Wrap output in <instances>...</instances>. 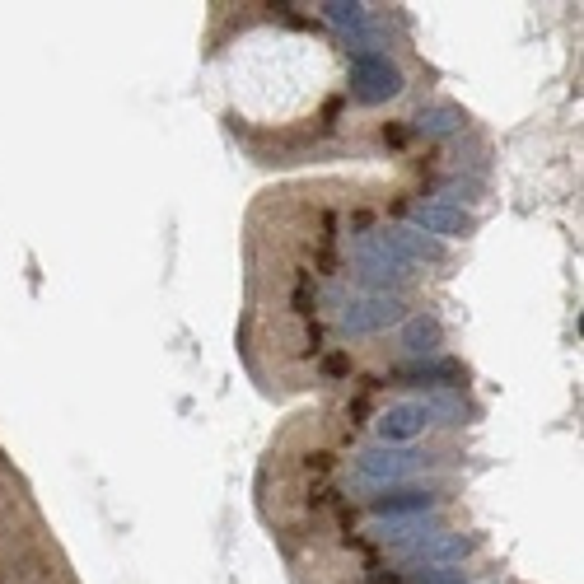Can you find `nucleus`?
Listing matches in <instances>:
<instances>
[{
    "label": "nucleus",
    "instance_id": "9d476101",
    "mask_svg": "<svg viewBox=\"0 0 584 584\" xmlns=\"http://www.w3.org/2000/svg\"><path fill=\"white\" fill-rule=\"evenodd\" d=\"M370 533L374 538H384V542H393V547H407V542L435 533V524H430V514H407V519H384V524H374Z\"/></svg>",
    "mask_w": 584,
    "mask_h": 584
},
{
    "label": "nucleus",
    "instance_id": "7ed1b4c3",
    "mask_svg": "<svg viewBox=\"0 0 584 584\" xmlns=\"http://www.w3.org/2000/svg\"><path fill=\"white\" fill-rule=\"evenodd\" d=\"M370 239L379 243V253H388L393 262H402V267L444 262V243L430 239V234H421V229H412V225H384V229H374Z\"/></svg>",
    "mask_w": 584,
    "mask_h": 584
},
{
    "label": "nucleus",
    "instance_id": "39448f33",
    "mask_svg": "<svg viewBox=\"0 0 584 584\" xmlns=\"http://www.w3.org/2000/svg\"><path fill=\"white\" fill-rule=\"evenodd\" d=\"M468 552H472V538L449 533V528H435L426 538L407 542V547H402V561H412V566H458Z\"/></svg>",
    "mask_w": 584,
    "mask_h": 584
},
{
    "label": "nucleus",
    "instance_id": "f257e3e1",
    "mask_svg": "<svg viewBox=\"0 0 584 584\" xmlns=\"http://www.w3.org/2000/svg\"><path fill=\"white\" fill-rule=\"evenodd\" d=\"M398 94H402V71L388 61V52H379V47L351 52V99L365 103V108H379V103L398 99Z\"/></svg>",
    "mask_w": 584,
    "mask_h": 584
},
{
    "label": "nucleus",
    "instance_id": "9b49d317",
    "mask_svg": "<svg viewBox=\"0 0 584 584\" xmlns=\"http://www.w3.org/2000/svg\"><path fill=\"white\" fill-rule=\"evenodd\" d=\"M402 346H407L412 356H430V351L440 346V323H435L430 314L407 318V328H402Z\"/></svg>",
    "mask_w": 584,
    "mask_h": 584
},
{
    "label": "nucleus",
    "instance_id": "423d86ee",
    "mask_svg": "<svg viewBox=\"0 0 584 584\" xmlns=\"http://www.w3.org/2000/svg\"><path fill=\"white\" fill-rule=\"evenodd\" d=\"M426 426H430L426 402H393V407L374 421V430H379V440L384 444H407V440H416Z\"/></svg>",
    "mask_w": 584,
    "mask_h": 584
},
{
    "label": "nucleus",
    "instance_id": "20e7f679",
    "mask_svg": "<svg viewBox=\"0 0 584 584\" xmlns=\"http://www.w3.org/2000/svg\"><path fill=\"white\" fill-rule=\"evenodd\" d=\"M426 468V458L416 449H393V444H379V449H365L356 458V482L374 486V482H402L412 472Z\"/></svg>",
    "mask_w": 584,
    "mask_h": 584
},
{
    "label": "nucleus",
    "instance_id": "0eeeda50",
    "mask_svg": "<svg viewBox=\"0 0 584 584\" xmlns=\"http://www.w3.org/2000/svg\"><path fill=\"white\" fill-rule=\"evenodd\" d=\"M412 229H421V234H430V239H458L463 229H468V215L458 211V206H449V201H416L412 206Z\"/></svg>",
    "mask_w": 584,
    "mask_h": 584
},
{
    "label": "nucleus",
    "instance_id": "f03ea898",
    "mask_svg": "<svg viewBox=\"0 0 584 584\" xmlns=\"http://www.w3.org/2000/svg\"><path fill=\"white\" fill-rule=\"evenodd\" d=\"M402 318V300L398 295H374V290H356L351 300H342L337 309V328L346 337H370V332H384L388 323Z\"/></svg>",
    "mask_w": 584,
    "mask_h": 584
},
{
    "label": "nucleus",
    "instance_id": "1a4fd4ad",
    "mask_svg": "<svg viewBox=\"0 0 584 584\" xmlns=\"http://www.w3.org/2000/svg\"><path fill=\"white\" fill-rule=\"evenodd\" d=\"M374 514H435L440 510V496L435 491H421V486H398V491H384V496H370Z\"/></svg>",
    "mask_w": 584,
    "mask_h": 584
},
{
    "label": "nucleus",
    "instance_id": "4468645a",
    "mask_svg": "<svg viewBox=\"0 0 584 584\" xmlns=\"http://www.w3.org/2000/svg\"><path fill=\"white\" fill-rule=\"evenodd\" d=\"M407 584H468V575L458 566H416Z\"/></svg>",
    "mask_w": 584,
    "mask_h": 584
},
{
    "label": "nucleus",
    "instance_id": "f8f14e48",
    "mask_svg": "<svg viewBox=\"0 0 584 584\" xmlns=\"http://www.w3.org/2000/svg\"><path fill=\"white\" fill-rule=\"evenodd\" d=\"M458 127H463V113L449 108V103H435V108H421V113H416V131H421V136H454Z\"/></svg>",
    "mask_w": 584,
    "mask_h": 584
},
{
    "label": "nucleus",
    "instance_id": "ddd939ff",
    "mask_svg": "<svg viewBox=\"0 0 584 584\" xmlns=\"http://www.w3.org/2000/svg\"><path fill=\"white\" fill-rule=\"evenodd\" d=\"M402 379H407V384L440 388V384H449V379H458V365H454V360H421V365H407V370H402Z\"/></svg>",
    "mask_w": 584,
    "mask_h": 584
},
{
    "label": "nucleus",
    "instance_id": "6e6552de",
    "mask_svg": "<svg viewBox=\"0 0 584 584\" xmlns=\"http://www.w3.org/2000/svg\"><path fill=\"white\" fill-rule=\"evenodd\" d=\"M323 19H328L332 29H342L351 38V52L374 43V19H370V5H356V0H332L323 5Z\"/></svg>",
    "mask_w": 584,
    "mask_h": 584
}]
</instances>
